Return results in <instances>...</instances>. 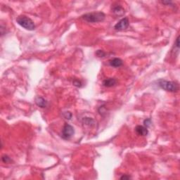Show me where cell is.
I'll return each mask as SVG.
<instances>
[{"label":"cell","mask_w":180,"mask_h":180,"mask_svg":"<svg viewBox=\"0 0 180 180\" xmlns=\"http://www.w3.org/2000/svg\"><path fill=\"white\" fill-rule=\"evenodd\" d=\"M157 85L169 92H177L179 90V83L175 81H168L161 79L157 81Z\"/></svg>","instance_id":"obj_1"},{"label":"cell","mask_w":180,"mask_h":180,"mask_svg":"<svg viewBox=\"0 0 180 180\" xmlns=\"http://www.w3.org/2000/svg\"><path fill=\"white\" fill-rule=\"evenodd\" d=\"M82 18L88 22L95 23V22L104 21L106 18V15L101 11H97V12L95 11V12L88 13V14L83 15L82 16Z\"/></svg>","instance_id":"obj_2"},{"label":"cell","mask_w":180,"mask_h":180,"mask_svg":"<svg viewBox=\"0 0 180 180\" xmlns=\"http://www.w3.org/2000/svg\"><path fill=\"white\" fill-rule=\"evenodd\" d=\"M16 22L20 26L24 29L29 31H33L35 30V25L33 20L25 16H19L17 17Z\"/></svg>","instance_id":"obj_3"},{"label":"cell","mask_w":180,"mask_h":180,"mask_svg":"<svg viewBox=\"0 0 180 180\" xmlns=\"http://www.w3.org/2000/svg\"><path fill=\"white\" fill-rule=\"evenodd\" d=\"M75 134V129L72 125L65 123L61 131V137L65 140H68Z\"/></svg>","instance_id":"obj_4"},{"label":"cell","mask_w":180,"mask_h":180,"mask_svg":"<svg viewBox=\"0 0 180 180\" xmlns=\"http://www.w3.org/2000/svg\"><path fill=\"white\" fill-rule=\"evenodd\" d=\"M129 19L127 18V17H125V18H122L121 20H120L119 21L115 24V26H114V29L118 31L124 30H126L127 28L129 27Z\"/></svg>","instance_id":"obj_5"},{"label":"cell","mask_w":180,"mask_h":180,"mask_svg":"<svg viewBox=\"0 0 180 180\" xmlns=\"http://www.w3.org/2000/svg\"><path fill=\"white\" fill-rule=\"evenodd\" d=\"M112 12L116 16H122L125 14V10L121 5H113L112 7Z\"/></svg>","instance_id":"obj_6"},{"label":"cell","mask_w":180,"mask_h":180,"mask_svg":"<svg viewBox=\"0 0 180 180\" xmlns=\"http://www.w3.org/2000/svg\"><path fill=\"white\" fill-rule=\"evenodd\" d=\"M135 132H136V134L139 136H147L148 134H149V130H148L147 127L143 126V125H137L136 127H135Z\"/></svg>","instance_id":"obj_7"},{"label":"cell","mask_w":180,"mask_h":180,"mask_svg":"<svg viewBox=\"0 0 180 180\" xmlns=\"http://www.w3.org/2000/svg\"><path fill=\"white\" fill-rule=\"evenodd\" d=\"M117 80L114 78H110L105 79L103 81V85L106 87H114L117 84Z\"/></svg>","instance_id":"obj_8"},{"label":"cell","mask_w":180,"mask_h":180,"mask_svg":"<svg viewBox=\"0 0 180 180\" xmlns=\"http://www.w3.org/2000/svg\"><path fill=\"white\" fill-rule=\"evenodd\" d=\"M35 104H37V106L40 107V108H46L47 106L48 102L45 99L42 97H37L35 99Z\"/></svg>","instance_id":"obj_9"},{"label":"cell","mask_w":180,"mask_h":180,"mask_svg":"<svg viewBox=\"0 0 180 180\" xmlns=\"http://www.w3.org/2000/svg\"><path fill=\"white\" fill-rule=\"evenodd\" d=\"M109 64L110 66L113 68H119L123 65V60L119 59V58H114L109 61Z\"/></svg>","instance_id":"obj_10"},{"label":"cell","mask_w":180,"mask_h":180,"mask_svg":"<svg viewBox=\"0 0 180 180\" xmlns=\"http://www.w3.org/2000/svg\"><path fill=\"white\" fill-rule=\"evenodd\" d=\"M83 123L88 125V126L91 127V126H93V125H94L95 121L92 118L86 117V118H83Z\"/></svg>","instance_id":"obj_11"},{"label":"cell","mask_w":180,"mask_h":180,"mask_svg":"<svg viewBox=\"0 0 180 180\" xmlns=\"http://www.w3.org/2000/svg\"><path fill=\"white\" fill-rule=\"evenodd\" d=\"M1 160H2V162L4 163H11V161H12V160L11 159V158L7 155H2V157H1Z\"/></svg>","instance_id":"obj_12"},{"label":"cell","mask_w":180,"mask_h":180,"mask_svg":"<svg viewBox=\"0 0 180 180\" xmlns=\"http://www.w3.org/2000/svg\"><path fill=\"white\" fill-rule=\"evenodd\" d=\"M96 55L98 56V57L103 58L106 56V53L103 50H97V52H96Z\"/></svg>","instance_id":"obj_13"},{"label":"cell","mask_w":180,"mask_h":180,"mask_svg":"<svg viewBox=\"0 0 180 180\" xmlns=\"http://www.w3.org/2000/svg\"><path fill=\"white\" fill-rule=\"evenodd\" d=\"M152 124V122H151V120L150 119V118H147V119H145L144 120V126L146 127H151Z\"/></svg>","instance_id":"obj_14"},{"label":"cell","mask_w":180,"mask_h":180,"mask_svg":"<svg viewBox=\"0 0 180 180\" xmlns=\"http://www.w3.org/2000/svg\"><path fill=\"white\" fill-rule=\"evenodd\" d=\"M73 85L75 86V87H81L82 84V82L80 81L79 80H75L73 82Z\"/></svg>","instance_id":"obj_15"},{"label":"cell","mask_w":180,"mask_h":180,"mask_svg":"<svg viewBox=\"0 0 180 180\" xmlns=\"http://www.w3.org/2000/svg\"><path fill=\"white\" fill-rule=\"evenodd\" d=\"M64 117L65 119L70 120L71 118H72V114L70 112H64Z\"/></svg>","instance_id":"obj_16"},{"label":"cell","mask_w":180,"mask_h":180,"mask_svg":"<svg viewBox=\"0 0 180 180\" xmlns=\"http://www.w3.org/2000/svg\"><path fill=\"white\" fill-rule=\"evenodd\" d=\"M131 178L132 177H131L129 175H127V174H123L122 177H120V179H131Z\"/></svg>","instance_id":"obj_17"}]
</instances>
